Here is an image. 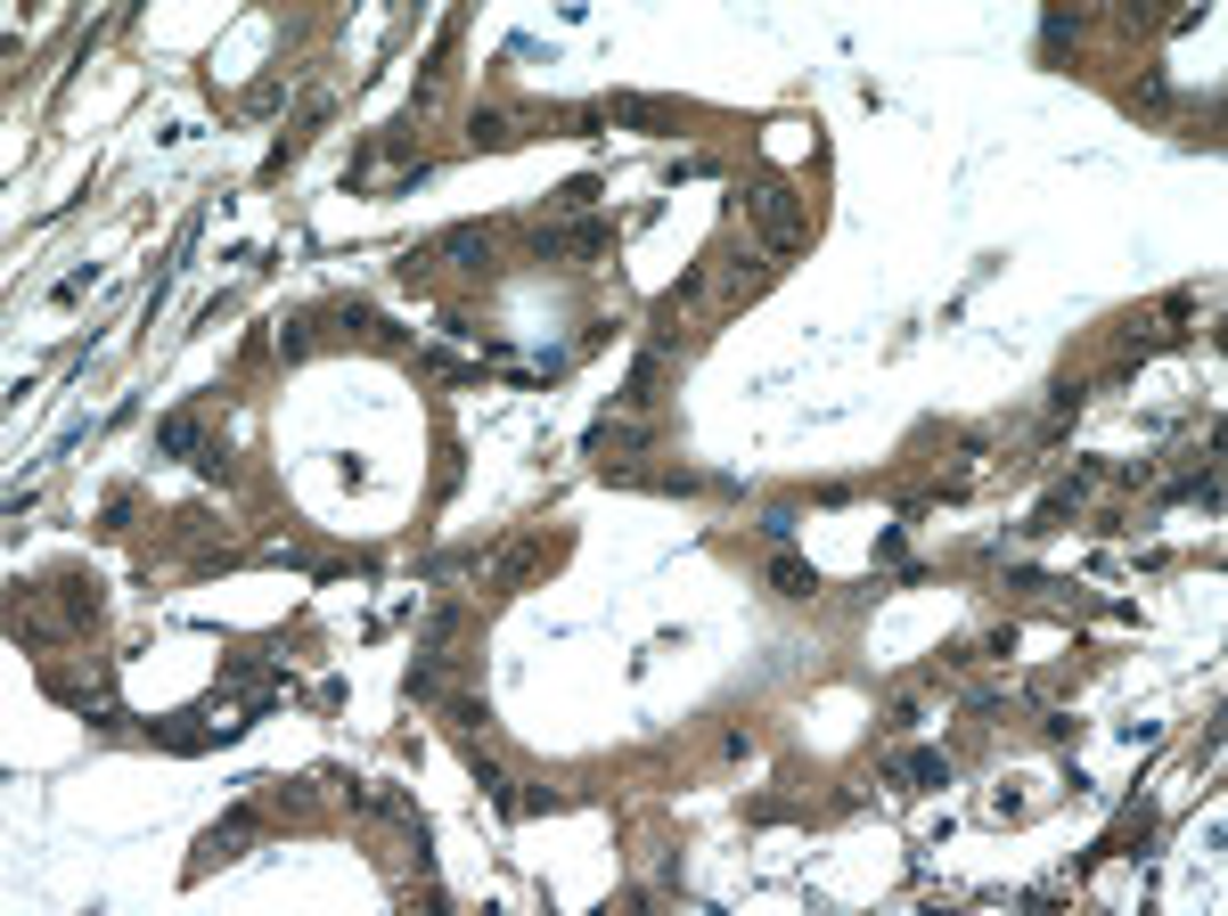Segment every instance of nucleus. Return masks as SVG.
I'll list each match as a JSON object with an SVG mask.
<instances>
[{
    "instance_id": "7ed1b4c3",
    "label": "nucleus",
    "mask_w": 1228,
    "mask_h": 916,
    "mask_svg": "<svg viewBox=\"0 0 1228 916\" xmlns=\"http://www.w3.org/2000/svg\"><path fill=\"white\" fill-rule=\"evenodd\" d=\"M770 581H778V597H811V590H819V573H811L803 556H778V565H770Z\"/></svg>"
},
{
    "instance_id": "39448f33",
    "label": "nucleus",
    "mask_w": 1228,
    "mask_h": 916,
    "mask_svg": "<svg viewBox=\"0 0 1228 916\" xmlns=\"http://www.w3.org/2000/svg\"><path fill=\"white\" fill-rule=\"evenodd\" d=\"M508 139H516L508 115H475V148H508Z\"/></svg>"
},
{
    "instance_id": "f03ea898",
    "label": "nucleus",
    "mask_w": 1228,
    "mask_h": 916,
    "mask_svg": "<svg viewBox=\"0 0 1228 916\" xmlns=\"http://www.w3.org/2000/svg\"><path fill=\"white\" fill-rule=\"evenodd\" d=\"M892 778H901L909 794H926V785H950V761H942V753H901V761H892Z\"/></svg>"
},
{
    "instance_id": "20e7f679",
    "label": "nucleus",
    "mask_w": 1228,
    "mask_h": 916,
    "mask_svg": "<svg viewBox=\"0 0 1228 916\" xmlns=\"http://www.w3.org/2000/svg\"><path fill=\"white\" fill-rule=\"evenodd\" d=\"M164 450L189 458V450H197V418H164Z\"/></svg>"
},
{
    "instance_id": "f257e3e1",
    "label": "nucleus",
    "mask_w": 1228,
    "mask_h": 916,
    "mask_svg": "<svg viewBox=\"0 0 1228 916\" xmlns=\"http://www.w3.org/2000/svg\"><path fill=\"white\" fill-rule=\"evenodd\" d=\"M745 214H754V221L770 229V246H778V254H795V246H803V214H795V197H786L778 180H770V189H754V197H745Z\"/></svg>"
}]
</instances>
